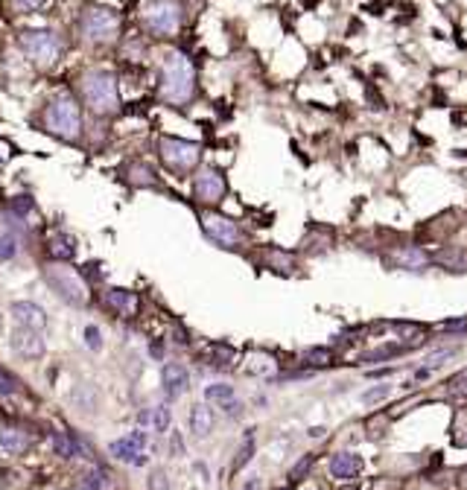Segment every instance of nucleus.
Wrapping results in <instances>:
<instances>
[{"label":"nucleus","mask_w":467,"mask_h":490,"mask_svg":"<svg viewBox=\"0 0 467 490\" xmlns=\"http://www.w3.org/2000/svg\"><path fill=\"white\" fill-rule=\"evenodd\" d=\"M196 88V73L184 53H167L161 61V97L170 105L190 103Z\"/></svg>","instance_id":"obj_1"},{"label":"nucleus","mask_w":467,"mask_h":490,"mask_svg":"<svg viewBox=\"0 0 467 490\" xmlns=\"http://www.w3.org/2000/svg\"><path fill=\"white\" fill-rule=\"evenodd\" d=\"M82 97L97 114H114L117 111V79L108 71H91L82 76Z\"/></svg>","instance_id":"obj_2"},{"label":"nucleus","mask_w":467,"mask_h":490,"mask_svg":"<svg viewBox=\"0 0 467 490\" xmlns=\"http://www.w3.org/2000/svg\"><path fill=\"white\" fill-rule=\"evenodd\" d=\"M79 29L82 36L93 44H106V41H114L117 38V29H120V18L114 9L108 6H88L82 15H79Z\"/></svg>","instance_id":"obj_3"},{"label":"nucleus","mask_w":467,"mask_h":490,"mask_svg":"<svg viewBox=\"0 0 467 490\" xmlns=\"http://www.w3.org/2000/svg\"><path fill=\"white\" fill-rule=\"evenodd\" d=\"M44 123L47 129L65 140H73L79 135V126H82V117H79V105L71 100V97H56L44 114Z\"/></svg>","instance_id":"obj_4"},{"label":"nucleus","mask_w":467,"mask_h":490,"mask_svg":"<svg viewBox=\"0 0 467 490\" xmlns=\"http://www.w3.org/2000/svg\"><path fill=\"white\" fill-rule=\"evenodd\" d=\"M21 47L29 56V61H36L39 68H50L61 53V41L50 29H26L21 36Z\"/></svg>","instance_id":"obj_5"},{"label":"nucleus","mask_w":467,"mask_h":490,"mask_svg":"<svg viewBox=\"0 0 467 490\" xmlns=\"http://www.w3.org/2000/svg\"><path fill=\"white\" fill-rule=\"evenodd\" d=\"M158 152H161V161L175 172H190L202 158L199 143L181 140V137H161Z\"/></svg>","instance_id":"obj_6"},{"label":"nucleus","mask_w":467,"mask_h":490,"mask_svg":"<svg viewBox=\"0 0 467 490\" xmlns=\"http://www.w3.org/2000/svg\"><path fill=\"white\" fill-rule=\"evenodd\" d=\"M44 278H47L50 289H53L61 301H68L71 306H82V303L88 301V289H85V283L76 278V274H73L71 269L61 266V263L50 266V269L44 271Z\"/></svg>","instance_id":"obj_7"},{"label":"nucleus","mask_w":467,"mask_h":490,"mask_svg":"<svg viewBox=\"0 0 467 490\" xmlns=\"http://www.w3.org/2000/svg\"><path fill=\"white\" fill-rule=\"evenodd\" d=\"M143 24L155 36H173L181 24V6L178 0H152L143 12Z\"/></svg>","instance_id":"obj_8"},{"label":"nucleus","mask_w":467,"mask_h":490,"mask_svg":"<svg viewBox=\"0 0 467 490\" xmlns=\"http://www.w3.org/2000/svg\"><path fill=\"white\" fill-rule=\"evenodd\" d=\"M202 228L216 245H222V249H237L242 242L240 225L234 219L222 217V213H202Z\"/></svg>","instance_id":"obj_9"},{"label":"nucleus","mask_w":467,"mask_h":490,"mask_svg":"<svg viewBox=\"0 0 467 490\" xmlns=\"http://www.w3.org/2000/svg\"><path fill=\"white\" fill-rule=\"evenodd\" d=\"M193 193L199 202L205 204H216V202H222L225 196V175L220 170H213V167H205L196 172L193 178Z\"/></svg>","instance_id":"obj_10"},{"label":"nucleus","mask_w":467,"mask_h":490,"mask_svg":"<svg viewBox=\"0 0 467 490\" xmlns=\"http://www.w3.org/2000/svg\"><path fill=\"white\" fill-rule=\"evenodd\" d=\"M9 348H12L18 356H24V359H39V356H44V350H47L41 330H26V327H18V330L9 335Z\"/></svg>","instance_id":"obj_11"},{"label":"nucleus","mask_w":467,"mask_h":490,"mask_svg":"<svg viewBox=\"0 0 467 490\" xmlns=\"http://www.w3.org/2000/svg\"><path fill=\"white\" fill-rule=\"evenodd\" d=\"M9 316L18 327H26V330H44L47 327V313L44 306L33 303V301H15L9 306Z\"/></svg>","instance_id":"obj_12"},{"label":"nucleus","mask_w":467,"mask_h":490,"mask_svg":"<svg viewBox=\"0 0 467 490\" xmlns=\"http://www.w3.org/2000/svg\"><path fill=\"white\" fill-rule=\"evenodd\" d=\"M161 382H164V394L170 397V400H178V397L190 388V374H187L184 365L170 362V365H164V371H161Z\"/></svg>","instance_id":"obj_13"},{"label":"nucleus","mask_w":467,"mask_h":490,"mask_svg":"<svg viewBox=\"0 0 467 490\" xmlns=\"http://www.w3.org/2000/svg\"><path fill=\"white\" fill-rule=\"evenodd\" d=\"M391 263L397 269H406V271H421L429 266V254L421 249V245H403V249L391 251Z\"/></svg>","instance_id":"obj_14"},{"label":"nucleus","mask_w":467,"mask_h":490,"mask_svg":"<svg viewBox=\"0 0 467 490\" xmlns=\"http://www.w3.org/2000/svg\"><path fill=\"white\" fill-rule=\"evenodd\" d=\"M330 473L336 479H342V481H351V479H356L362 473V458L356 452H336L330 458Z\"/></svg>","instance_id":"obj_15"},{"label":"nucleus","mask_w":467,"mask_h":490,"mask_svg":"<svg viewBox=\"0 0 467 490\" xmlns=\"http://www.w3.org/2000/svg\"><path fill=\"white\" fill-rule=\"evenodd\" d=\"M103 303L108 306V310H114L117 316L129 318V316H135V310H138V295L129 292V289H106Z\"/></svg>","instance_id":"obj_16"},{"label":"nucleus","mask_w":467,"mask_h":490,"mask_svg":"<svg viewBox=\"0 0 467 490\" xmlns=\"http://www.w3.org/2000/svg\"><path fill=\"white\" fill-rule=\"evenodd\" d=\"M108 452L117 458V462H123V464H132V467H143L149 458H146V452L135 444V441H129V438H120V441H111L108 444Z\"/></svg>","instance_id":"obj_17"},{"label":"nucleus","mask_w":467,"mask_h":490,"mask_svg":"<svg viewBox=\"0 0 467 490\" xmlns=\"http://www.w3.org/2000/svg\"><path fill=\"white\" fill-rule=\"evenodd\" d=\"M190 432L196 438H207L213 432V412L207 403H196L190 409Z\"/></svg>","instance_id":"obj_18"},{"label":"nucleus","mask_w":467,"mask_h":490,"mask_svg":"<svg viewBox=\"0 0 467 490\" xmlns=\"http://www.w3.org/2000/svg\"><path fill=\"white\" fill-rule=\"evenodd\" d=\"M50 257L53 260H71V257H76V239L71 236V234H56L53 239H50Z\"/></svg>","instance_id":"obj_19"},{"label":"nucleus","mask_w":467,"mask_h":490,"mask_svg":"<svg viewBox=\"0 0 467 490\" xmlns=\"http://www.w3.org/2000/svg\"><path fill=\"white\" fill-rule=\"evenodd\" d=\"M0 447L15 455V452L26 449V438H24L21 429H15V426H0Z\"/></svg>","instance_id":"obj_20"},{"label":"nucleus","mask_w":467,"mask_h":490,"mask_svg":"<svg viewBox=\"0 0 467 490\" xmlns=\"http://www.w3.org/2000/svg\"><path fill=\"white\" fill-rule=\"evenodd\" d=\"M73 406L82 412H93L97 409V391H93V385H88V382H82V385H76L73 388Z\"/></svg>","instance_id":"obj_21"},{"label":"nucleus","mask_w":467,"mask_h":490,"mask_svg":"<svg viewBox=\"0 0 467 490\" xmlns=\"http://www.w3.org/2000/svg\"><path fill=\"white\" fill-rule=\"evenodd\" d=\"M205 400L207 403H228V400H234V385H225V382H213V385H207L205 388Z\"/></svg>","instance_id":"obj_22"},{"label":"nucleus","mask_w":467,"mask_h":490,"mask_svg":"<svg viewBox=\"0 0 467 490\" xmlns=\"http://www.w3.org/2000/svg\"><path fill=\"white\" fill-rule=\"evenodd\" d=\"M82 484L91 487V490H111V476L103 470V467H93L82 476Z\"/></svg>","instance_id":"obj_23"},{"label":"nucleus","mask_w":467,"mask_h":490,"mask_svg":"<svg viewBox=\"0 0 467 490\" xmlns=\"http://www.w3.org/2000/svg\"><path fill=\"white\" fill-rule=\"evenodd\" d=\"M252 455H255V435L252 432H245V438H242V444H240V449H237V458H234V470H242L248 462H252Z\"/></svg>","instance_id":"obj_24"},{"label":"nucleus","mask_w":467,"mask_h":490,"mask_svg":"<svg viewBox=\"0 0 467 490\" xmlns=\"http://www.w3.org/2000/svg\"><path fill=\"white\" fill-rule=\"evenodd\" d=\"M409 348H412V345H389V348H380V350L365 353V356H362V362H365V365H377V362L391 359V356H397V353H403V350H409Z\"/></svg>","instance_id":"obj_25"},{"label":"nucleus","mask_w":467,"mask_h":490,"mask_svg":"<svg viewBox=\"0 0 467 490\" xmlns=\"http://www.w3.org/2000/svg\"><path fill=\"white\" fill-rule=\"evenodd\" d=\"M149 417H152V432H158V435H164L167 429H170V420H173V415H170V406H155L152 412H149Z\"/></svg>","instance_id":"obj_26"},{"label":"nucleus","mask_w":467,"mask_h":490,"mask_svg":"<svg viewBox=\"0 0 467 490\" xmlns=\"http://www.w3.org/2000/svg\"><path fill=\"white\" fill-rule=\"evenodd\" d=\"M53 449H56V455H61V458H76V452H73V435H68V432H53Z\"/></svg>","instance_id":"obj_27"},{"label":"nucleus","mask_w":467,"mask_h":490,"mask_svg":"<svg viewBox=\"0 0 467 490\" xmlns=\"http://www.w3.org/2000/svg\"><path fill=\"white\" fill-rule=\"evenodd\" d=\"M456 353H458V348H444V350H435V353H429V356H426V362H424V365H426V371H435V368H438V365H444L447 359H453Z\"/></svg>","instance_id":"obj_28"},{"label":"nucleus","mask_w":467,"mask_h":490,"mask_svg":"<svg viewBox=\"0 0 467 490\" xmlns=\"http://www.w3.org/2000/svg\"><path fill=\"white\" fill-rule=\"evenodd\" d=\"M307 362L316 365V368H324V365L333 362V353H330L327 348H309V350H307Z\"/></svg>","instance_id":"obj_29"},{"label":"nucleus","mask_w":467,"mask_h":490,"mask_svg":"<svg viewBox=\"0 0 467 490\" xmlns=\"http://www.w3.org/2000/svg\"><path fill=\"white\" fill-rule=\"evenodd\" d=\"M18 254V239L12 234H4L0 236V260H12Z\"/></svg>","instance_id":"obj_30"},{"label":"nucleus","mask_w":467,"mask_h":490,"mask_svg":"<svg viewBox=\"0 0 467 490\" xmlns=\"http://www.w3.org/2000/svg\"><path fill=\"white\" fill-rule=\"evenodd\" d=\"M15 391H18V380L9 371H4V368H0V397H9Z\"/></svg>","instance_id":"obj_31"},{"label":"nucleus","mask_w":467,"mask_h":490,"mask_svg":"<svg viewBox=\"0 0 467 490\" xmlns=\"http://www.w3.org/2000/svg\"><path fill=\"white\" fill-rule=\"evenodd\" d=\"M146 487H149V490H170V479H167V473H164V470H152V473H149Z\"/></svg>","instance_id":"obj_32"},{"label":"nucleus","mask_w":467,"mask_h":490,"mask_svg":"<svg viewBox=\"0 0 467 490\" xmlns=\"http://www.w3.org/2000/svg\"><path fill=\"white\" fill-rule=\"evenodd\" d=\"M9 4H12V9H15V12L26 15V12H36V9L44 4V0H9Z\"/></svg>","instance_id":"obj_33"},{"label":"nucleus","mask_w":467,"mask_h":490,"mask_svg":"<svg viewBox=\"0 0 467 490\" xmlns=\"http://www.w3.org/2000/svg\"><path fill=\"white\" fill-rule=\"evenodd\" d=\"M85 345H88L91 350H100V348H103V342H100V330L93 327V324H88V327H85Z\"/></svg>","instance_id":"obj_34"},{"label":"nucleus","mask_w":467,"mask_h":490,"mask_svg":"<svg viewBox=\"0 0 467 490\" xmlns=\"http://www.w3.org/2000/svg\"><path fill=\"white\" fill-rule=\"evenodd\" d=\"M309 464H313V455H307V458H301V462L289 470V481H301V476L309 470Z\"/></svg>","instance_id":"obj_35"},{"label":"nucleus","mask_w":467,"mask_h":490,"mask_svg":"<svg viewBox=\"0 0 467 490\" xmlns=\"http://www.w3.org/2000/svg\"><path fill=\"white\" fill-rule=\"evenodd\" d=\"M389 385H380V388H368L365 394H362V400L365 403H377V400H383V397H389Z\"/></svg>","instance_id":"obj_36"},{"label":"nucleus","mask_w":467,"mask_h":490,"mask_svg":"<svg viewBox=\"0 0 467 490\" xmlns=\"http://www.w3.org/2000/svg\"><path fill=\"white\" fill-rule=\"evenodd\" d=\"M240 490H263V481H260V476H248L245 481H242V487Z\"/></svg>","instance_id":"obj_37"},{"label":"nucleus","mask_w":467,"mask_h":490,"mask_svg":"<svg viewBox=\"0 0 467 490\" xmlns=\"http://www.w3.org/2000/svg\"><path fill=\"white\" fill-rule=\"evenodd\" d=\"M126 438H129V441H135L140 449H146V441H149V438H146V432H140V429H135V432H129Z\"/></svg>","instance_id":"obj_38"},{"label":"nucleus","mask_w":467,"mask_h":490,"mask_svg":"<svg viewBox=\"0 0 467 490\" xmlns=\"http://www.w3.org/2000/svg\"><path fill=\"white\" fill-rule=\"evenodd\" d=\"M170 449H173V455H184V441H181V435H178V432L170 438Z\"/></svg>","instance_id":"obj_39"},{"label":"nucleus","mask_w":467,"mask_h":490,"mask_svg":"<svg viewBox=\"0 0 467 490\" xmlns=\"http://www.w3.org/2000/svg\"><path fill=\"white\" fill-rule=\"evenodd\" d=\"M220 409H225V415H231V417H237V415H240V409H242V406H240V403H237V400H228V403H222V406H220Z\"/></svg>","instance_id":"obj_40"},{"label":"nucleus","mask_w":467,"mask_h":490,"mask_svg":"<svg viewBox=\"0 0 467 490\" xmlns=\"http://www.w3.org/2000/svg\"><path fill=\"white\" fill-rule=\"evenodd\" d=\"M29 207H33V204H29V202H26V199H24V196H21V199H18V202H15V210H18V213H26V210H29Z\"/></svg>","instance_id":"obj_41"},{"label":"nucleus","mask_w":467,"mask_h":490,"mask_svg":"<svg viewBox=\"0 0 467 490\" xmlns=\"http://www.w3.org/2000/svg\"><path fill=\"white\" fill-rule=\"evenodd\" d=\"M76 490H91V487H85V484H82V487H76Z\"/></svg>","instance_id":"obj_42"}]
</instances>
